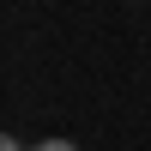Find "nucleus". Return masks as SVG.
Returning <instances> with one entry per match:
<instances>
[{
    "mask_svg": "<svg viewBox=\"0 0 151 151\" xmlns=\"http://www.w3.org/2000/svg\"><path fill=\"white\" fill-rule=\"evenodd\" d=\"M30 151H79V145H73V139H36Z\"/></svg>",
    "mask_w": 151,
    "mask_h": 151,
    "instance_id": "obj_1",
    "label": "nucleus"
},
{
    "mask_svg": "<svg viewBox=\"0 0 151 151\" xmlns=\"http://www.w3.org/2000/svg\"><path fill=\"white\" fill-rule=\"evenodd\" d=\"M0 151H24V145H18V139H0Z\"/></svg>",
    "mask_w": 151,
    "mask_h": 151,
    "instance_id": "obj_2",
    "label": "nucleus"
}]
</instances>
